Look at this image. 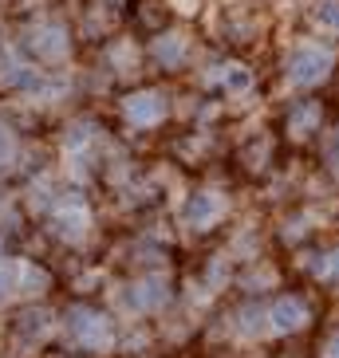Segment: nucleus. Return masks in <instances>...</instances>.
<instances>
[{
	"label": "nucleus",
	"mask_w": 339,
	"mask_h": 358,
	"mask_svg": "<svg viewBox=\"0 0 339 358\" xmlns=\"http://www.w3.org/2000/svg\"><path fill=\"white\" fill-rule=\"evenodd\" d=\"M162 110H166V103H162V95H154V91H142V95H130L127 99V118H130V122H138V127L158 122Z\"/></svg>",
	"instance_id": "obj_1"
},
{
	"label": "nucleus",
	"mask_w": 339,
	"mask_h": 358,
	"mask_svg": "<svg viewBox=\"0 0 339 358\" xmlns=\"http://www.w3.org/2000/svg\"><path fill=\"white\" fill-rule=\"evenodd\" d=\"M12 287H16V268H0V299H4V295H12Z\"/></svg>",
	"instance_id": "obj_11"
},
{
	"label": "nucleus",
	"mask_w": 339,
	"mask_h": 358,
	"mask_svg": "<svg viewBox=\"0 0 339 358\" xmlns=\"http://www.w3.org/2000/svg\"><path fill=\"white\" fill-rule=\"evenodd\" d=\"M328 358H339V338L331 343V355H328Z\"/></svg>",
	"instance_id": "obj_13"
},
{
	"label": "nucleus",
	"mask_w": 339,
	"mask_h": 358,
	"mask_svg": "<svg viewBox=\"0 0 339 358\" xmlns=\"http://www.w3.org/2000/svg\"><path fill=\"white\" fill-rule=\"evenodd\" d=\"M324 71H328V55L316 52V48L300 52L296 59H292V67H288V75H292L296 83H316V79H319Z\"/></svg>",
	"instance_id": "obj_2"
},
{
	"label": "nucleus",
	"mask_w": 339,
	"mask_h": 358,
	"mask_svg": "<svg viewBox=\"0 0 339 358\" xmlns=\"http://www.w3.org/2000/svg\"><path fill=\"white\" fill-rule=\"evenodd\" d=\"M272 323L280 327V331H296L300 323H304V303L300 299H280L272 311Z\"/></svg>",
	"instance_id": "obj_4"
},
{
	"label": "nucleus",
	"mask_w": 339,
	"mask_h": 358,
	"mask_svg": "<svg viewBox=\"0 0 339 358\" xmlns=\"http://www.w3.org/2000/svg\"><path fill=\"white\" fill-rule=\"evenodd\" d=\"M16 331H20V335H43V331H48V315H43V311H24Z\"/></svg>",
	"instance_id": "obj_8"
},
{
	"label": "nucleus",
	"mask_w": 339,
	"mask_h": 358,
	"mask_svg": "<svg viewBox=\"0 0 339 358\" xmlns=\"http://www.w3.org/2000/svg\"><path fill=\"white\" fill-rule=\"evenodd\" d=\"M79 229H83L79 217H60V221H55V232H60V236H79Z\"/></svg>",
	"instance_id": "obj_9"
},
{
	"label": "nucleus",
	"mask_w": 339,
	"mask_h": 358,
	"mask_svg": "<svg viewBox=\"0 0 339 358\" xmlns=\"http://www.w3.org/2000/svg\"><path fill=\"white\" fill-rule=\"evenodd\" d=\"M28 43L36 48V55H60L67 48V36L60 32V28H43V32H36Z\"/></svg>",
	"instance_id": "obj_5"
},
{
	"label": "nucleus",
	"mask_w": 339,
	"mask_h": 358,
	"mask_svg": "<svg viewBox=\"0 0 339 358\" xmlns=\"http://www.w3.org/2000/svg\"><path fill=\"white\" fill-rule=\"evenodd\" d=\"M154 52H158V59H178V55H181V43H178V40H158V48H154Z\"/></svg>",
	"instance_id": "obj_10"
},
{
	"label": "nucleus",
	"mask_w": 339,
	"mask_h": 358,
	"mask_svg": "<svg viewBox=\"0 0 339 358\" xmlns=\"http://www.w3.org/2000/svg\"><path fill=\"white\" fill-rule=\"evenodd\" d=\"M0 83H8V87H24V91H36L40 87V75L32 71V67H24V64H12L0 71Z\"/></svg>",
	"instance_id": "obj_7"
},
{
	"label": "nucleus",
	"mask_w": 339,
	"mask_h": 358,
	"mask_svg": "<svg viewBox=\"0 0 339 358\" xmlns=\"http://www.w3.org/2000/svg\"><path fill=\"white\" fill-rule=\"evenodd\" d=\"M8 154H12V134L0 127V158H8Z\"/></svg>",
	"instance_id": "obj_12"
},
{
	"label": "nucleus",
	"mask_w": 339,
	"mask_h": 358,
	"mask_svg": "<svg viewBox=\"0 0 339 358\" xmlns=\"http://www.w3.org/2000/svg\"><path fill=\"white\" fill-rule=\"evenodd\" d=\"M67 331H71V335H79V338H91V343H95L99 335H106L103 319H99L95 311H83V307L67 315Z\"/></svg>",
	"instance_id": "obj_3"
},
{
	"label": "nucleus",
	"mask_w": 339,
	"mask_h": 358,
	"mask_svg": "<svg viewBox=\"0 0 339 358\" xmlns=\"http://www.w3.org/2000/svg\"><path fill=\"white\" fill-rule=\"evenodd\" d=\"M186 217H190L193 224H209L213 217H217V201H213L209 193H193L190 205H186Z\"/></svg>",
	"instance_id": "obj_6"
}]
</instances>
